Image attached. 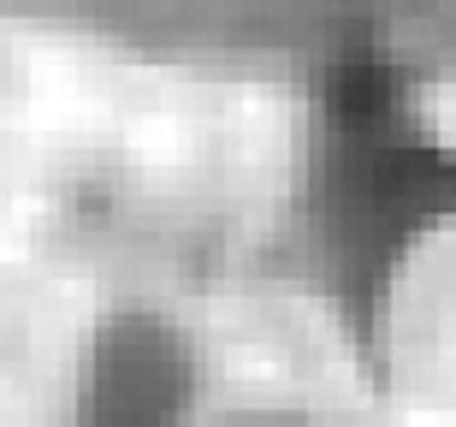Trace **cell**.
Here are the masks:
<instances>
[{
    "instance_id": "3",
    "label": "cell",
    "mask_w": 456,
    "mask_h": 427,
    "mask_svg": "<svg viewBox=\"0 0 456 427\" xmlns=\"http://www.w3.org/2000/svg\"><path fill=\"white\" fill-rule=\"evenodd\" d=\"M249 427H273V422H249Z\"/></svg>"
},
{
    "instance_id": "1",
    "label": "cell",
    "mask_w": 456,
    "mask_h": 427,
    "mask_svg": "<svg viewBox=\"0 0 456 427\" xmlns=\"http://www.w3.org/2000/svg\"><path fill=\"white\" fill-rule=\"evenodd\" d=\"M444 220H456V149L409 113L386 60H338L308 154V238L326 285L373 308L403 250Z\"/></svg>"
},
{
    "instance_id": "2",
    "label": "cell",
    "mask_w": 456,
    "mask_h": 427,
    "mask_svg": "<svg viewBox=\"0 0 456 427\" xmlns=\"http://www.w3.org/2000/svg\"><path fill=\"white\" fill-rule=\"evenodd\" d=\"M184 350L160 321H118L102 333L84 374L77 427H178L184 410Z\"/></svg>"
}]
</instances>
